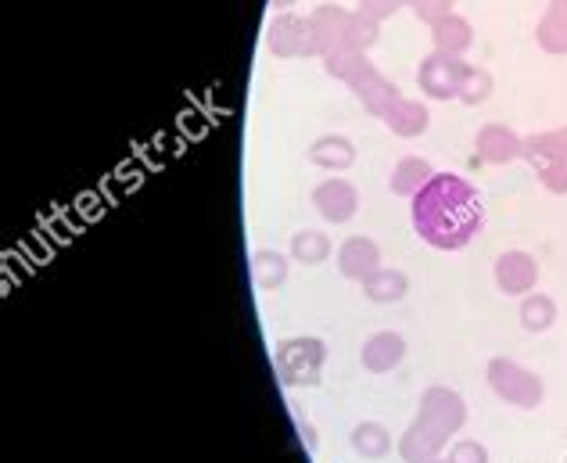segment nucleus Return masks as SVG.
I'll list each match as a JSON object with an SVG mask.
<instances>
[{
	"mask_svg": "<svg viewBox=\"0 0 567 463\" xmlns=\"http://www.w3.org/2000/svg\"><path fill=\"white\" fill-rule=\"evenodd\" d=\"M485 227V202L464 176L435 173L413 194V230L431 248L456 251L471 245Z\"/></svg>",
	"mask_w": 567,
	"mask_h": 463,
	"instance_id": "f257e3e1",
	"label": "nucleus"
},
{
	"mask_svg": "<svg viewBox=\"0 0 567 463\" xmlns=\"http://www.w3.org/2000/svg\"><path fill=\"white\" fill-rule=\"evenodd\" d=\"M464 421H467L464 399L450 392V388H427L421 399V413H416V421L410 424V431L399 442V453L410 463L431 460L445 442H450V435H456V431L464 428Z\"/></svg>",
	"mask_w": 567,
	"mask_h": 463,
	"instance_id": "f03ea898",
	"label": "nucleus"
},
{
	"mask_svg": "<svg viewBox=\"0 0 567 463\" xmlns=\"http://www.w3.org/2000/svg\"><path fill=\"white\" fill-rule=\"evenodd\" d=\"M488 384L503 402H511V407H517V410H535L546 395L539 373L525 370L514 360H503V356L488 363Z\"/></svg>",
	"mask_w": 567,
	"mask_h": 463,
	"instance_id": "7ed1b4c3",
	"label": "nucleus"
},
{
	"mask_svg": "<svg viewBox=\"0 0 567 463\" xmlns=\"http://www.w3.org/2000/svg\"><path fill=\"white\" fill-rule=\"evenodd\" d=\"M323 363V346L317 338H295L277 349V370L288 384H312Z\"/></svg>",
	"mask_w": 567,
	"mask_h": 463,
	"instance_id": "20e7f679",
	"label": "nucleus"
},
{
	"mask_svg": "<svg viewBox=\"0 0 567 463\" xmlns=\"http://www.w3.org/2000/svg\"><path fill=\"white\" fill-rule=\"evenodd\" d=\"M528 155H532V162L543 166V181L549 191H567V130L532 141Z\"/></svg>",
	"mask_w": 567,
	"mask_h": 463,
	"instance_id": "39448f33",
	"label": "nucleus"
},
{
	"mask_svg": "<svg viewBox=\"0 0 567 463\" xmlns=\"http://www.w3.org/2000/svg\"><path fill=\"white\" fill-rule=\"evenodd\" d=\"M539 280V266L528 251H506L496 263V284L503 295H528Z\"/></svg>",
	"mask_w": 567,
	"mask_h": 463,
	"instance_id": "423d86ee",
	"label": "nucleus"
},
{
	"mask_svg": "<svg viewBox=\"0 0 567 463\" xmlns=\"http://www.w3.org/2000/svg\"><path fill=\"white\" fill-rule=\"evenodd\" d=\"M312 202H317V208L327 216V219H349L355 213V191L346 184V181H331V184H323L317 187V194H312Z\"/></svg>",
	"mask_w": 567,
	"mask_h": 463,
	"instance_id": "0eeeda50",
	"label": "nucleus"
},
{
	"mask_svg": "<svg viewBox=\"0 0 567 463\" xmlns=\"http://www.w3.org/2000/svg\"><path fill=\"white\" fill-rule=\"evenodd\" d=\"M402 356H406V341L399 335H374L363 346V367L374 373H384V370H392Z\"/></svg>",
	"mask_w": 567,
	"mask_h": 463,
	"instance_id": "6e6552de",
	"label": "nucleus"
},
{
	"mask_svg": "<svg viewBox=\"0 0 567 463\" xmlns=\"http://www.w3.org/2000/svg\"><path fill=\"white\" fill-rule=\"evenodd\" d=\"M477 152H482V158H488V162H511L520 155V141L511 130L488 126V130H482V137H477Z\"/></svg>",
	"mask_w": 567,
	"mask_h": 463,
	"instance_id": "1a4fd4ad",
	"label": "nucleus"
},
{
	"mask_svg": "<svg viewBox=\"0 0 567 463\" xmlns=\"http://www.w3.org/2000/svg\"><path fill=\"white\" fill-rule=\"evenodd\" d=\"M557 320V302L549 295H528L525 302H520V323H525V331H535V335H543L549 331Z\"/></svg>",
	"mask_w": 567,
	"mask_h": 463,
	"instance_id": "9d476101",
	"label": "nucleus"
},
{
	"mask_svg": "<svg viewBox=\"0 0 567 463\" xmlns=\"http://www.w3.org/2000/svg\"><path fill=\"white\" fill-rule=\"evenodd\" d=\"M341 274L346 277H370L378 270V248L370 241H349L341 248Z\"/></svg>",
	"mask_w": 567,
	"mask_h": 463,
	"instance_id": "9b49d317",
	"label": "nucleus"
},
{
	"mask_svg": "<svg viewBox=\"0 0 567 463\" xmlns=\"http://www.w3.org/2000/svg\"><path fill=\"white\" fill-rule=\"evenodd\" d=\"M352 450L360 453V456H367V460H381L388 450H392V435H388V431L381 424H374V421L355 424V431H352Z\"/></svg>",
	"mask_w": 567,
	"mask_h": 463,
	"instance_id": "f8f14e48",
	"label": "nucleus"
},
{
	"mask_svg": "<svg viewBox=\"0 0 567 463\" xmlns=\"http://www.w3.org/2000/svg\"><path fill=\"white\" fill-rule=\"evenodd\" d=\"M431 176H435V173H431L427 162L406 158V162H402V166L395 169V181H392V187H395L399 194H416V191H421V187L431 181Z\"/></svg>",
	"mask_w": 567,
	"mask_h": 463,
	"instance_id": "ddd939ff",
	"label": "nucleus"
},
{
	"mask_svg": "<svg viewBox=\"0 0 567 463\" xmlns=\"http://www.w3.org/2000/svg\"><path fill=\"white\" fill-rule=\"evenodd\" d=\"M367 295L374 298V302H399V298L406 295V277L402 274H370Z\"/></svg>",
	"mask_w": 567,
	"mask_h": 463,
	"instance_id": "4468645a",
	"label": "nucleus"
},
{
	"mask_svg": "<svg viewBox=\"0 0 567 463\" xmlns=\"http://www.w3.org/2000/svg\"><path fill=\"white\" fill-rule=\"evenodd\" d=\"M291 251H295V259H302V263H320L327 256V241H323V234L306 230V234L295 237Z\"/></svg>",
	"mask_w": 567,
	"mask_h": 463,
	"instance_id": "2eb2a0df",
	"label": "nucleus"
},
{
	"mask_svg": "<svg viewBox=\"0 0 567 463\" xmlns=\"http://www.w3.org/2000/svg\"><path fill=\"white\" fill-rule=\"evenodd\" d=\"M284 274H288V266H284L280 256H274V251H259V256H256V277H259L262 288H274V284H280Z\"/></svg>",
	"mask_w": 567,
	"mask_h": 463,
	"instance_id": "dca6fc26",
	"label": "nucleus"
},
{
	"mask_svg": "<svg viewBox=\"0 0 567 463\" xmlns=\"http://www.w3.org/2000/svg\"><path fill=\"white\" fill-rule=\"evenodd\" d=\"M445 463H488V450L482 442H474V439H464V442H456L453 450H450V460Z\"/></svg>",
	"mask_w": 567,
	"mask_h": 463,
	"instance_id": "f3484780",
	"label": "nucleus"
},
{
	"mask_svg": "<svg viewBox=\"0 0 567 463\" xmlns=\"http://www.w3.org/2000/svg\"><path fill=\"white\" fill-rule=\"evenodd\" d=\"M416 463H445V460H435V456H431V460H416Z\"/></svg>",
	"mask_w": 567,
	"mask_h": 463,
	"instance_id": "a211bd4d",
	"label": "nucleus"
}]
</instances>
